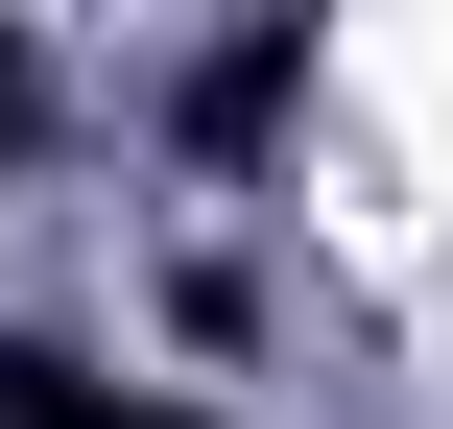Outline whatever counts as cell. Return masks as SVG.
<instances>
[{
    "label": "cell",
    "instance_id": "6da1fadb",
    "mask_svg": "<svg viewBox=\"0 0 453 429\" xmlns=\"http://www.w3.org/2000/svg\"><path fill=\"white\" fill-rule=\"evenodd\" d=\"M287 96H311V24H239V48H215V72H191V143H263V119H287Z\"/></svg>",
    "mask_w": 453,
    "mask_h": 429
},
{
    "label": "cell",
    "instance_id": "7a4b0ae2",
    "mask_svg": "<svg viewBox=\"0 0 453 429\" xmlns=\"http://www.w3.org/2000/svg\"><path fill=\"white\" fill-rule=\"evenodd\" d=\"M0 429H119V382H72L48 334H0Z\"/></svg>",
    "mask_w": 453,
    "mask_h": 429
},
{
    "label": "cell",
    "instance_id": "3957f363",
    "mask_svg": "<svg viewBox=\"0 0 453 429\" xmlns=\"http://www.w3.org/2000/svg\"><path fill=\"white\" fill-rule=\"evenodd\" d=\"M24 143H48V48L0 24V167H24Z\"/></svg>",
    "mask_w": 453,
    "mask_h": 429
},
{
    "label": "cell",
    "instance_id": "277c9868",
    "mask_svg": "<svg viewBox=\"0 0 453 429\" xmlns=\"http://www.w3.org/2000/svg\"><path fill=\"white\" fill-rule=\"evenodd\" d=\"M119 429H215V406H119Z\"/></svg>",
    "mask_w": 453,
    "mask_h": 429
}]
</instances>
